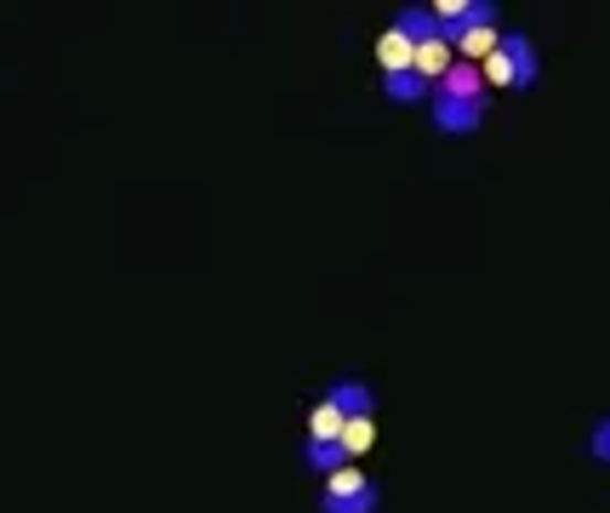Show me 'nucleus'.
Instances as JSON below:
<instances>
[{
    "mask_svg": "<svg viewBox=\"0 0 610 513\" xmlns=\"http://www.w3.org/2000/svg\"><path fill=\"white\" fill-rule=\"evenodd\" d=\"M371 439H377V410H371V417H349V423H343V451H349V462L371 451Z\"/></svg>",
    "mask_w": 610,
    "mask_h": 513,
    "instance_id": "1a4fd4ad",
    "label": "nucleus"
},
{
    "mask_svg": "<svg viewBox=\"0 0 610 513\" xmlns=\"http://www.w3.org/2000/svg\"><path fill=\"white\" fill-rule=\"evenodd\" d=\"M383 97H388V103H428V81L411 68V75H394V81H383Z\"/></svg>",
    "mask_w": 610,
    "mask_h": 513,
    "instance_id": "9d476101",
    "label": "nucleus"
},
{
    "mask_svg": "<svg viewBox=\"0 0 610 513\" xmlns=\"http://www.w3.org/2000/svg\"><path fill=\"white\" fill-rule=\"evenodd\" d=\"M485 97H491V86L480 75V63L457 57L451 75L428 92V115H434V126L446 137H468V131H480V120H485Z\"/></svg>",
    "mask_w": 610,
    "mask_h": 513,
    "instance_id": "f257e3e1",
    "label": "nucleus"
},
{
    "mask_svg": "<svg viewBox=\"0 0 610 513\" xmlns=\"http://www.w3.org/2000/svg\"><path fill=\"white\" fill-rule=\"evenodd\" d=\"M480 75H485V86H502V92H531L536 75H542L536 41H531L525 29H502L496 46H491V57L480 63Z\"/></svg>",
    "mask_w": 610,
    "mask_h": 513,
    "instance_id": "f03ea898",
    "label": "nucleus"
},
{
    "mask_svg": "<svg viewBox=\"0 0 610 513\" xmlns=\"http://www.w3.org/2000/svg\"><path fill=\"white\" fill-rule=\"evenodd\" d=\"M394 29H399L411 46H422V41H434V34H439V23H434L428 7H399V12H394Z\"/></svg>",
    "mask_w": 610,
    "mask_h": 513,
    "instance_id": "6e6552de",
    "label": "nucleus"
},
{
    "mask_svg": "<svg viewBox=\"0 0 610 513\" xmlns=\"http://www.w3.org/2000/svg\"><path fill=\"white\" fill-rule=\"evenodd\" d=\"M309 439H343V410L320 399V405L309 410Z\"/></svg>",
    "mask_w": 610,
    "mask_h": 513,
    "instance_id": "9b49d317",
    "label": "nucleus"
},
{
    "mask_svg": "<svg viewBox=\"0 0 610 513\" xmlns=\"http://www.w3.org/2000/svg\"><path fill=\"white\" fill-rule=\"evenodd\" d=\"M320 399L343 410V423H349V417H371V410H377V394H371L365 383H354V376H336V383H331Z\"/></svg>",
    "mask_w": 610,
    "mask_h": 513,
    "instance_id": "20e7f679",
    "label": "nucleus"
},
{
    "mask_svg": "<svg viewBox=\"0 0 610 513\" xmlns=\"http://www.w3.org/2000/svg\"><path fill=\"white\" fill-rule=\"evenodd\" d=\"M588 462L610 468V417H599V423L588 428Z\"/></svg>",
    "mask_w": 610,
    "mask_h": 513,
    "instance_id": "f8f14e48",
    "label": "nucleus"
},
{
    "mask_svg": "<svg viewBox=\"0 0 610 513\" xmlns=\"http://www.w3.org/2000/svg\"><path fill=\"white\" fill-rule=\"evenodd\" d=\"M383 507V485L371 479L365 468H336L325 473V491H320V513H377Z\"/></svg>",
    "mask_w": 610,
    "mask_h": 513,
    "instance_id": "7ed1b4c3",
    "label": "nucleus"
},
{
    "mask_svg": "<svg viewBox=\"0 0 610 513\" xmlns=\"http://www.w3.org/2000/svg\"><path fill=\"white\" fill-rule=\"evenodd\" d=\"M302 468L309 473H336V468H349V451H343V439H302Z\"/></svg>",
    "mask_w": 610,
    "mask_h": 513,
    "instance_id": "0eeeda50",
    "label": "nucleus"
},
{
    "mask_svg": "<svg viewBox=\"0 0 610 513\" xmlns=\"http://www.w3.org/2000/svg\"><path fill=\"white\" fill-rule=\"evenodd\" d=\"M377 63H383V81L411 75V68H417V46H411V41H405V34L388 23V29L377 34Z\"/></svg>",
    "mask_w": 610,
    "mask_h": 513,
    "instance_id": "39448f33",
    "label": "nucleus"
},
{
    "mask_svg": "<svg viewBox=\"0 0 610 513\" xmlns=\"http://www.w3.org/2000/svg\"><path fill=\"white\" fill-rule=\"evenodd\" d=\"M451 63H457V46L446 41V34H434V41H422V46H417V75L428 81V92L451 75Z\"/></svg>",
    "mask_w": 610,
    "mask_h": 513,
    "instance_id": "423d86ee",
    "label": "nucleus"
}]
</instances>
